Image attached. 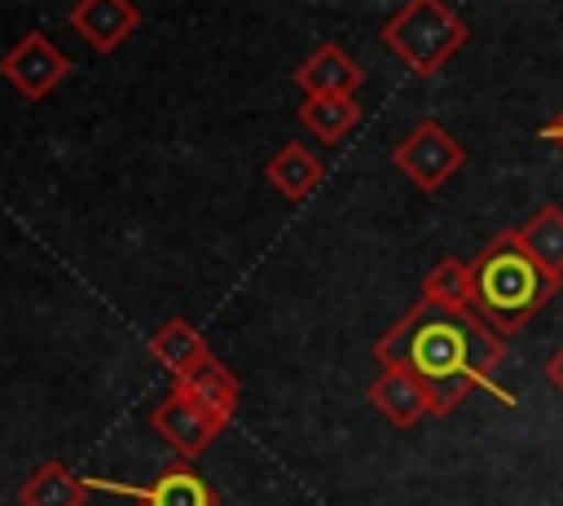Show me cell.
<instances>
[{
	"label": "cell",
	"instance_id": "1",
	"mask_svg": "<svg viewBox=\"0 0 563 506\" xmlns=\"http://www.w3.org/2000/svg\"><path fill=\"white\" fill-rule=\"evenodd\" d=\"M374 361L427 378L435 392V418L453 414L471 387L515 405V392L497 383L506 365V334H497L479 312H444L418 299L391 330H383V339H374Z\"/></svg>",
	"mask_w": 563,
	"mask_h": 506
},
{
	"label": "cell",
	"instance_id": "2",
	"mask_svg": "<svg viewBox=\"0 0 563 506\" xmlns=\"http://www.w3.org/2000/svg\"><path fill=\"white\" fill-rule=\"evenodd\" d=\"M471 277H475V312L497 330V334H515L519 326H528L554 295H559V277H550L515 238V229H501L475 260H471Z\"/></svg>",
	"mask_w": 563,
	"mask_h": 506
},
{
	"label": "cell",
	"instance_id": "3",
	"mask_svg": "<svg viewBox=\"0 0 563 506\" xmlns=\"http://www.w3.org/2000/svg\"><path fill=\"white\" fill-rule=\"evenodd\" d=\"M466 22L444 0H405L383 22V44L422 79L435 75L466 44Z\"/></svg>",
	"mask_w": 563,
	"mask_h": 506
},
{
	"label": "cell",
	"instance_id": "4",
	"mask_svg": "<svg viewBox=\"0 0 563 506\" xmlns=\"http://www.w3.org/2000/svg\"><path fill=\"white\" fill-rule=\"evenodd\" d=\"M391 163H396L422 194H440V189L462 172L466 150H462V141H457L444 123L422 119L418 128H409V132L396 141Z\"/></svg>",
	"mask_w": 563,
	"mask_h": 506
},
{
	"label": "cell",
	"instance_id": "5",
	"mask_svg": "<svg viewBox=\"0 0 563 506\" xmlns=\"http://www.w3.org/2000/svg\"><path fill=\"white\" fill-rule=\"evenodd\" d=\"M0 75H4L26 101H40V97H48V92L70 75V57H66L44 31H26V35L0 57Z\"/></svg>",
	"mask_w": 563,
	"mask_h": 506
},
{
	"label": "cell",
	"instance_id": "6",
	"mask_svg": "<svg viewBox=\"0 0 563 506\" xmlns=\"http://www.w3.org/2000/svg\"><path fill=\"white\" fill-rule=\"evenodd\" d=\"M369 405L391 422V427H418L422 418H435V392L427 378H418L413 370L400 365H378L374 383H369Z\"/></svg>",
	"mask_w": 563,
	"mask_h": 506
},
{
	"label": "cell",
	"instance_id": "7",
	"mask_svg": "<svg viewBox=\"0 0 563 506\" xmlns=\"http://www.w3.org/2000/svg\"><path fill=\"white\" fill-rule=\"evenodd\" d=\"M150 427L172 444V453L180 458V462H194L229 422L220 418V414H211V409H202V405H194L189 396H180V392H172L154 414H150Z\"/></svg>",
	"mask_w": 563,
	"mask_h": 506
},
{
	"label": "cell",
	"instance_id": "8",
	"mask_svg": "<svg viewBox=\"0 0 563 506\" xmlns=\"http://www.w3.org/2000/svg\"><path fill=\"white\" fill-rule=\"evenodd\" d=\"M88 488H106L119 497H132L141 506H220V493L189 466V462H172L158 480L150 484H119V480H88Z\"/></svg>",
	"mask_w": 563,
	"mask_h": 506
},
{
	"label": "cell",
	"instance_id": "9",
	"mask_svg": "<svg viewBox=\"0 0 563 506\" xmlns=\"http://www.w3.org/2000/svg\"><path fill=\"white\" fill-rule=\"evenodd\" d=\"M361 66L356 57H347V48H339L334 40L317 44L299 66H295V84L308 92V97H356L361 88Z\"/></svg>",
	"mask_w": 563,
	"mask_h": 506
},
{
	"label": "cell",
	"instance_id": "10",
	"mask_svg": "<svg viewBox=\"0 0 563 506\" xmlns=\"http://www.w3.org/2000/svg\"><path fill=\"white\" fill-rule=\"evenodd\" d=\"M172 392H180V396H189L194 405L220 414L224 422L233 418V409H238V400H242L238 374H233L220 356H211V352H207L202 361H194L185 374H176V378H172Z\"/></svg>",
	"mask_w": 563,
	"mask_h": 506
},
{
	"label": "cell",
	"instance_id": "11",
	"mask_svg": "<svg viewBox=\"0 0 563 506\" xmlns=\"http://www.w3.org/2000/svg\"><path fill=\"white\" fill-rule=\"evenodd\" d=\"M70 26L97 53H114L141 26V9L132 0H75L70 4Z\"/></svg>",
	"mask_w": 563,
	"mask_h": 506
},
{
	"label": "cell",
	"instance_id": "12",
	"mask_svg": "<svg viewBox=\"0 0 563 506\" xmlns=\"http://www.w3.org/2000/svg\"><path fill=\"white\" fill-rule=\"evenodd\" d=\"M88 493H92V488H88V475H75L66 462L48 458V462H40V466L22 480L18 506H84Z\"/></svg>",
	"mask_w": 563,
	"mask_h": 506
},
{
	"label": "cell",
	"instance_id": "13",
	"mask_svg": "<svg viewBox=\"0 0 563 506\" xmlns=\"http://www.w3.org/2000/svg\"><path fill=\"white\" fill-rule=\"evenodd\" d=\"M325 176V163L303 145V141H286L268 163H264V180L282 194V198H308Z\"/></svg>",
	"mask_w": 563,
	"mask_h": 506
},
{
	"label": "cell",
	"instance_id": "14",
	"mask_svg": "<svg viewBox=\"0 0 563 506\" xmlns=\"http://www.w3.org/2000/svg\"><path fill=\"white\" fill-rule=\"evenodd\" d=\"M519 246L550 273L563 282V207L559 202H541L519 229H515Z\"/></svg>",
	"mask_w": 563,
	"mask_h": 506
},
{
	"label": "cell",
	"instance_id": "15",
	"mask_svg": "<svg viewBox=\"0 0 563 506\" xmlns=\"http://www.w3.org/2000/svg\"><path fill=\"white\" fill-rule=\"evenodd\" d=\"M422 299L444 308V312H475V277H471V260L457 255H440L427 277H422Z\"/></svg>",
	"mask_w": 563,
	"mask_h": 506
},
{
	"label": "cell",
	"instance_id": "16",
	"mask_svg": "<svg viewBox=\"0 0 563 506\" xmlns=\"http://www.w3.org/2000/svg\"><path fill=\"white\" fill-rule=\"evenodd\" d=\"M150 356L163 365V370H172V378L176 374H185L194 361H202L211 348H207V339L198 334V326L194 321H185V317H172V321H163L154 334H150Z\"/></svg>",
	"mask_w": 563,
	"mask_h": 506
},
{
	"label": "cell",
	"instance_id": "17",
	"mask_svg": "<svg viewBox=\"0 0 563 506\" xmlns=\"http://www.w3.org/2000/svg\"><path fill=\"white\" fill-rule=\"evenodd\" d=\"M299 123L321 145H339L361 123V106H356V97H303L299 101Z\"/></svg>",
	"mask_w": 563,
	"mask_h": 506
},
{
	"label": "cell",
	"instance_id": "18",
	"mask_svg": "<svg viewBox=\"0 0 563 506\" xmlns=\"http://www.w3.org/2000/svg\"><path fill=\"white\" fill-rule=\"evenodd\" d=\"M545 374H550V383L563 392V343L550 352V361H545Z\"/></svg>",
	"mask_w": 563,
	"mask_h": 506
},
{
	"label": "cell",
	"instance_id": "19",
	"mask_svg": "<svg viewBox=\"0 0 563 506\" xmlns=\"http://www.w3.org/2000/svg\"><path fill=\"white\" fill-rule=\"evenodd\" d=\"M541 141H554V145H563V114H559V119H550V123L541 128Z\"/></svg>",
	"mask_w": 563,
	"mask_h": 506
}]
</instances>
